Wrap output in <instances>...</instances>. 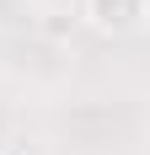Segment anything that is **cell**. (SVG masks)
<instances>
[{
	"label": "cell",
	"instance_id": "6da1fadb",
	"mask_svg": "<svg viewBox=\"0 0 150 155\" xmlns=\"http://www.w3.org/2000/svg\"><path fill=\"white\" fill-rule=\"evenodd\" d=\"M80 21L102 38H129L150 21V0H80Z\"/></svg>",
	"mask_w": 150,
	"mask_h": 155
}]
</instances>
